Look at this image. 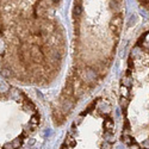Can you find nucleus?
Returning <instances> with one entry per match:
<instances>
[{"label":"nucleus","instance_id":"f03ea898","mask_svg":"<svg viewBox=\"0 0 149 149\" xmlns=\"http://www.w3.org/2000/svg\"><path fill=\"white\" fill-rule=\"evenodd\" d=\"M74 60L56 103L53 120L61 125L81 99L106 77L124 22V0H74Z\"/></svg>","mask_w":149,"mask_h":149},{"label":"nucleus","instance_id":"20e7f679","mask_svg":"<svg viewBox=\"0 0 149 149\" xmlns=\"http://www.w3.org/2000/svg\"><path fill=\"white\" fill-rule=\"evenodd\" d=\"M129 149H141V146H140L139 142H135L131 146H129Z\"/></svg>","mask_w":149,"mask_h":149},{"label":"nucleus","instance_id":"7ed1b4c3","mask_svg":"<svg viewBox=\"0 0 149 149\" xmlns=\"http://www.w3.org/2000/svg\"><path fill=\"white\" fill-rule=\"evenodd\" d=\"M40 124L30 97L15 85L0 82V149H20Z\"/></svg>","mask_w":149,"mask_h":149},{"label":"nucleus","instance_id":"f257e3e1","mask_svg":"<svg viewBox=\"0 0 149 149\" xmlns=\"http://www.w3.org/2000/svg\"><path fill=\"white\" fill-rule=\"evenodd\" d=\"M61 0H0V74L25 85L50 84L65 56L56 17Z\"/></svg>","mask_w":149,"mask_h":149},{"label":"nucleus","instance_id":"39448f33","mask_svg":"<svg viewBox=\"0 0 149 149\" xmlns=\"http://www.w3.org/2000/svg\"><path fill=\"white\" fill-rule=\"evenodd\" d=\"M143 149H149V139L143 141Z\"/></svg>","mask_w":149,"mask_h":149},{"label":"nucleus","instance_id":"423d86ee","mask_svg":"<svg viewBox=\"0 0 149 149\" xmlns=\"http://www.w3.org/2000/svg\"><path fill=\"white\" fill-rule=\"evenodd\" d=\"M140 3H141L142 5H144L146 7L149 8V0H140Z\"/></svg>","mask_w":149,"mask_h":149}]
</instances>
